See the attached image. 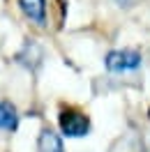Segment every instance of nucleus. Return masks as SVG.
<instances>
[{
  "instance_id": "2",
  "label": "nucleus",
  "mask_w": 150,
  "mask_h": 152,
  "mask_svg": "<svg viewBox=\"0 0 150 152\" xmlns=\"http://www.w3.org/2000/svg\"><path fill=\"white\" fill-rule=\"evenodd\" d=\"M141 65V56L136 51H113L106 56L109 72H129Z\"/></svg>"
},
{
  "instance_id": "1",
  "label": "nucleus",
  "mask_w": 150,
  "mask_h": 152,
  "mask_svg": "<svg viewBox=\"0 0 150 152\" xmlns=\"http://www.w3.org/2000/svg\"><path fill=\"white\" fill-rule=\"evenodd\" d=\"M60 129L67 136H85L88 129H90V122L83 113H79L74 108H67V111L60 113Z\"/></svg>"
},
{
  "instance_id": "6",
  "label": "nucleus",
  "mask_w": 150,
  "mask_h": 152,
  "mask_svg": "<svg viewBox=\"0 0 150 152\" xmlns=\"http://www.w3.org/2000/svg\"><path fill=\"white\" fill-rule=\"evenodd\" d=\"M120 2H127V0H120Z\"/></svg>"
},
{
  "instance_id": "5",
  "label": "nucleus",
  "mask_w": 150,
  "mask_h": 152,
  "mask_svg": "<svg viewBox=\"0 0 150 152\" xmlns=\"http://www.w3.org/2000/svg\"><path fill=\"white\" fill-rule=\"evenodd\" d=\"M16 124H19L16 108L10 102H2L0 104V129H16Z\"/></svg>"
},
{
  "instance_id": "4",
  "label": "nucleus",
  "mask_w": 150,
  "mask_h": 152,
  "mask_svg": "<svg viewBox=\"0 0 150 152\" xmlns=\"http://www.w3.org/2000/svg\"><path fill=\"white\" fill-rule=\"evenodd\" d=\"M39 152H65L60 136L53 129H42V134H39Z\"/></svg>"
},
{
  "instance_id": "3",
  "label": "nucleus",
  "mask_w": 150,
  "mask_h": 152,
  "mask_svg": "<svg viewBox=\"0 0 150 152\" xmlns=\"http://www.w3.org/2000/svg\"><path fill=\"white\" fill-rule=\"evenodd\" d=\"M23 14L35 23H46V0H19Z\"/></svg>"
}]
</instances>
